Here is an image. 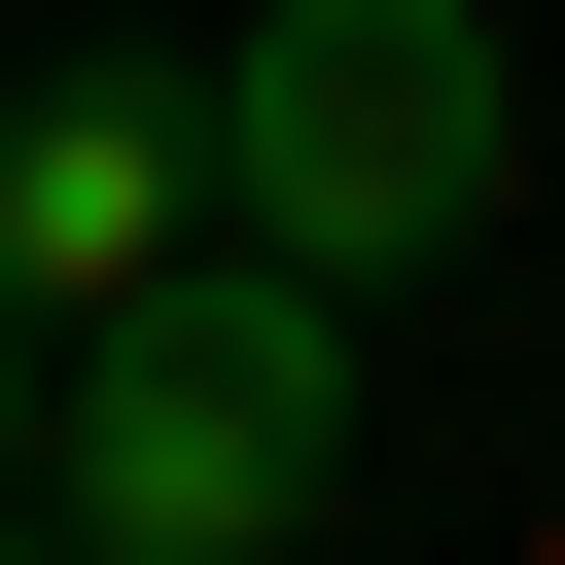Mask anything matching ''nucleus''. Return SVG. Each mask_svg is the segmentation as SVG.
Here are the masks:
<instances>
[{
	"mask_svg": "<svg viewBox=\"0 0 565 565\" xmlns=\"http://www.w3.org/2000/svg\"><path fill=\"white\" fill-rule=\"evenodd\" d=\"M353 494V282H282L247 212L106 318H35V530L71 565H282Z\"/></svg>",
	"mask_w": 565,
	"mask_h": 565,
	"instance_id": "obj_1",
	"label": "nucleus"
},
{
	"mask_svg": "<svg viewBox=\"0 0 565 565\" xmlns=\"http://www.w3.org/2000/svg\"><path fill=\"white\" fill-rule=\"evenodd\" d=\"M212 212H247L282 282H459V247H494V0H247Z\"/></svg>",
	"mask_w": 565,
	"mask_h": 565,
	"instance_id": "obj_2",
	"label": "nucleus"
},
{
	"mask_svg": "<svg viewBox=\"0 0 565 565\" xmlns=\"http://www.w3.org/2000/svg\"><path fill=\"white\" fill-rule=\"evenodd\" d=\"M177 247H212V71H141V35L0 71V318H106Z\"/></svg>",
	"mask_w": 565,
	"mask_h": 565,
	"instance_id": "obj_3",
	"label": "nucleus"
},
{
	"mask_svg": "<svg viewBox=\"0 0 565 565\" xmlns=\"http://www.w3.org/2000/svg\"><path fill=\"white\" fill-rule=\"evenodd\" d=\"M0 530H35V318H0Z\"/></svg>",
	"mask_w": 565,
	"mask_h": 565,
	"instance_id": "obj_4",
	"label": "nucleus"
}]
</instances>
